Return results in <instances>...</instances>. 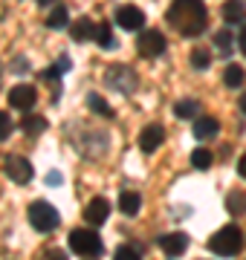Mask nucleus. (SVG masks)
<instances>
[{
	"instance_id": "obj_34",
	"label": "nucleus",
	"mask_w": 246,
	"mask_h": 260,
	"mask_svg": "<svg viewBox=\"0 0 246 260\" xmlns=\"http://www.w3.org/2000/svg\"><path fill=\"white\" fill-rule=\"evenodd\" d=\"M58 0H38V6H55Z\"/></svg>"
},
{
	"instance_id": "obj_31",
	"label": "nucleus",
	"mask_w": 246,
	"mask_h": 260,
	"mask_svg": "<svg viewBox=\"0 0 246 260\" xmlns=\"http://www.w3.org/2000/svg\"><path fill=\"white\" fill-rule=\"evenodd\" d=\"M55 67L61 70V73H67V70H70V58H58V61H55Z\"/></svg>"
},
{
	"instance_id": "obj_16",
	"label": "nucleus",
	"mask_w": 246,
	"mask_h": 260,
	"mask_svg": "<svg viewBox=\"0 0 246 260\" xmlns=\"http://www.w3.org/2000/svg\"><path fill=\"white\" fill-rule=\"evenodd\" d=\"M223 20H226V23H243L246 6L240 0H226V3H223Z\"/></svg>"
},
{
	"instance_id": "obj_9",
	"label": "nucleus",
	"mask_w": 246,
	"mask_h": 260,
	"mask_svg": "<svg viewBox=\"0 0 246 260\" xmlns=\"http://www.w3.org/2000/svg\"><path fill=\"white\" fill-rule=\"evenodd\" d=\"M116 23L122 29H128V32H136V29H142L145 26V12L139 9V6H119L116 9Z\"/></svg>"
},
{
	"instance_id": "obj_28",
	"label": "nucleus",
	"mask_w": 246,
	"mask_h": 260,
	"mask_svg": "<svg viewBox=\"0 0 246 260\" xmlns=\"http://www.w3.org/2000/svg\"><path fill=\"white\" fill-rule=\"evenodd\" d=\"M9 133H12V119H9V113L0 110V142L9 139Z\"/></svg>"
},
{
	"instance_id": "obj_33",
	"label": "nucleus",
	"mask_w": 246,
	"mask_h": 260,
	"mask_svg": "<svg viewBox=\"0 0 246 260\" xmlns=\"http://www.w3.org/2000/svg\"><path fill=\"white\" fill-rule=\"evenodd\" d=\"M47 182H49V185H58V182H61V177H58V174H49Z\"/></svg>"
},
{
	"instance_id": "obj_4",
	"label": "nucleus",
	"mask_w": 246,
	"mask_h": 260,
	"mask_svg": "<svg viewBox=\"0 0 246 260\" xmlns=\"http://www.w3.org/2000/svg\"><path fill=\"white\" fill-rule=\"evenodd\" d=\"M70 249L81 257H99L102 254V237L93 229H73L70 232Z\"/></svg>"
},
{
	"instance_id": "obj_29",
	"label": "nucleus",
	"mask_w": 246,
	"mask_h": 260,
	"mask_svg": "<svg viewBox=\"0 0 246 260\" xmlns=\"http://www.w3.org/2000/svg\"><path fill=\"white\" fill-rule=\"evenodd\" d=\"M41 260H70V257H67V251H64V249H49Z\"/></svg>"
},
{
	"instance_id": "obj_18",
	"label": "nucleus",
	"mask_w": 246,
	"mask_h": 260,
	"mask_svg": "<svg viewBox=\"0 0 246 260\" xmlns=\"http://www.w3.org/2000/svg\"><path fill=\"white\" fill-rule=\"evenodd\" d=\"M226 211L232 217H243L246 214V191H232V194H226Z\"/></svg>"
},
{
	"instance_id": "obj_11",
	"label": "nucleus",
	"mask_w": 246,
	"mask_h": 260,
	"mask_svg": "<svg viewBox=\"0 0 246 260\" xmlns=\"http://www.w3.org/2000/svg\"><path fill=\"white\" fill-rule=\"evenodd\" d=\"M84 217H87L90 225H102L104 220L110 217V203H107L104 197H93V200L87 203V208H84Z\"/></svg>"
},
{
	"instance_id": "obj_1",
	"label": "nucleus",
	"mask_w": 246,
	"mask_h": 260,
	"mask_svg": "<svg viewBox=\"0 0 246 260\" xmlns=\"http://www.w3.org/2000/svg\"><path fill=\"white\" fill-rule=\"evenodd\" d=\"M168 26H174L180 35L186 38H197L203 35V29L208 23V12L203 0H174L168 6Z\"/></svg>"
},
{
	"instance_id": "obj_6",
	"label": "nucleus",
	"mask_w": 246,
	"mask_h": 260,
	"mask_svg": "<svg viewBox=\"0 0 246 260\" xmlns=\"http://www.w3.org/2000/svg\"><path fill=\"white\" fill-rule=\"evenodd\" d=\"M136 49H139V55H145V58L162 55V52H165V35L157 32V29H145V32H139V38H136Z\"/></svg>"
},
{
	"instance_id": "obj_32",
	"label": "nucleus",
	"mask_w": 246,
	"mask_h": 260,
	"mask_svg": "<svg viewBox=\"0 0 246 260\" xmlns=\"http://www.w3.org/2000/svg\"><path fill=\"white\" fill-rule=\"evenodd\" d=\"M237 47H240V52L246 55V29L240 32V38H237Z\"/></svg>"
},
{
	"instance_id": "obj_25",
	"label": "nucleus",
	"mask_w": 246,
	"mask_h": 260,
	"mask_svg": "<svg viewBox=\"0 0 246 260\" xmlns=\"http://www.w3.org/2000/svg\"><path fill=\"white\" fill-rule=\"evenodd\" d=\"M208 64H211V55H208V49H191V67L194 70H208Z\"/></svg>"
},
{
	"instance_id": "obj_7",
	"label": "nucleus",
	"mask_w": 246,
	"mask_h": 260,
	"mask_svg": "<svg viewBox=\"0 0 246 260\" xmlns=\"http://www.w3.org/2000/svg\"><path fill=\"white\" fill-rule=\"evenodd\" d=\"M104 81L110 84L113 90H119V93H131L133 87H136V73L128 70V67H110L104 73Z\"/></svg>"
},
{
	"instance_id": "obj_30",
	"label": "nucleus",
	"mask_w": 246,
	"mask_h": 260,
	"mask_svg": "<svg viewBox=\"0 0 246 260\" xmlns=\"http://www.w3.org/2000/svg\"><path fill=\"white\" fill-rule=\"evenodd\" d=\"M237 174H240V177L246 179V153H243L240 159H237Z\"/></svg>"
},
{
	"instance_id": "obj_24",
	"label": "nucleus",
	"mask_w": 246,
	"mask_h": 260,
	"mask_svg": "<svg viewBox=\"0 0 246 260\" xmlns=\"http://www.w3.org/2000/svg\"><path fill=\"white\" fill-rule=\"evenodd\" d=\"M211 162H214V156H211V150L208 148H197L194 153H191V165L197 168V171H206Z\"/></svg>"
},
{
	"instance_id": "obj_21",
	"label": "nucleus",
	"mask_w": 246,
	"mask_h": 260,
	"mask_svg": "<svg viewBox=\"0 0 246 260\" xmlns=\"http://www.w3.org/2000/svg\"><path fill=\"white\" fill-rule=\"evenodd\" d=\"M243 78H246V73H243V67L240 64H229L226 70H223V84L232 87V90H237V87L243 84Z\"/></svg>"
},
{
	"instance_id": "obj_22",
	"label": "nucleus",
	"mask_w": 246,
	"mask_h": 260,
	"mask_svg": "<svg viewBox=\"0 0 246 260\" xmlns=\"http://www.w3.org/2000/svg\"><path fill=\"white\" fill-rule=\"evenodd\" d=\"M96 44L102 49H116V38H113L110 23H99V29H96Z\"/></svg>"
},
{
	"instance_id": "obj_5",
	"label": "nucleus",
	"mask_w": 246,
	"mask_h": 260,
	"mask_svg": "<svg viewBox=\"0 0 246 260\" xmlns=\"http://www.w3.org/2000/svg\"><path fill=\"white\" fill-rule=\"evenodd\" d=\"M3 171H6V177H9L12 182H18V185H26V182H32V177H35V171H32V165H29V159L18 156V153L6 156Z\"/></svg>"
},
{
	"instance_id": "obj_2",
	"label": "nucleus",
	"mask_w": 246,
	"mask_h": 260,
	"mask_svg": "<svg viewBox=\"0 0 246 260\" xmlns=\"http://www.w3.org/2000/svg\"><path fill=\"white\" fill-rule=\"evenodd\" d=\"M208 249L214 251V254H220V257H235L237 251L243 249V232L237 225H223L220 232L211 234Z\"/></svg>"
},
{
	"instance_id": "obj_35",
	"label": "nucleus",
	"mask_w": 246,
	"mask_h": 260,
	"mask_svg": "<svg viewBox=\"0 0 246 260\" xmlns=\"http://www.w3.org/2000/svg\"><path fill=\"white\" fill-rule=\"evenodd\" d=\"M240 110H243V113H246V93H243V95H240Z\"/></svg>"
},
{
	"instance_id": "obj_3",
	"label": "nucleus",
	"mask_w": 246,
	"mask_h": 260,
	"mask_svg": "<svg viewBox=\"0 0 246 260\" xmlns=\"http://www.w3.org/2000/svg\"><path fill=\"white\" fill-rule=\"evenodd\" d=\"M29 223H32L35 232L49 234V232H55V229H58L61 217H58V211L47 203V200H35V203L29 205Z\"/></svg>"
},
{
	"instance_id": "obj_13",
	"label": "nucleus",
	"mask_w": 246,
	"mask_h": 260,
	"mask_svg": "<svg viewBox=\"0 0 246 260\" xmlns=\"http://www.w3.org/2000/svg\"><path fill=\"white\" fill-rule=\"evenodd\" d=\"M96 23L87 15H81L78 20H73V26H70V35H73V41H78V44H84V41H96Z\"/></svg>"
},
{
	"instance_id": "obj_12",
	"label": "nucleus",
	"mask_w": 246,
	"mask_h": 260,
	"mask_svg": "<svg viewBox=\"0 0 246 260\" xmlns=\"http://www.w3.org/2000/svg\"><path fill=\"white\" fill-rule=\"evenodd\" d=\"M162 142H165V130H162V124H148V127L139 133V148H142L145 153H153Z\"/></svg>"
},
{
	"instance_id": "obj_15",
	"label": "nucleus",
	"mask_w": 246,
	"mask_h": 260,
	"mask_svg": "<svg viewBox=\"0 0 246 260\" xmlns=\"http://www.w3.org/2000/svg\"><path fill=\"white\" fill-rule=\"evenodd\" d=\"M119 208H122V214H128V217H136L139 208H142V194H136V191H122V194H119Z\"/></svg>"
},
{
	"instance_id": "obj_20",
	"label": "nucleus",
	"mask_w": 246,
	"mask_h": 260,
	"mask_svg": "<svg viewBox=\"0 0 246 260\" xmlns=\"http://www.w3.org/2000/svg\"><path fill=\"white\" fill-rule=\"evenodd\" d=\"M67 23H70V12H67L61 3H55V6L49 9V15H47V26L49 29H64Z\"/></svg>"
},
{
	"instance_id": "obj_8",
	"label": "nucleus",
	"mask_w": 246,
	"mask_h": 260,
	"mask_svg": "<svg viewBox=\"0 0 246 260\" xmlns=\"http://www.w3.org/2000/svg\"><path fill=\"white\" fill-rule=\"evenodd\" d=\"M35 102H38V90H35L32 84H18V87L9 90V104L20 113H29Z\"/></svg>"
},
{
	"instance_id": "obj_17",
	"label": "nucleus",
	"mask_w": 246,
	"mask_h": 260,
	"mask_svg": "<svg viewBox=\"0 0 246 260\" xmlns=\"http://www.w3.org/2000/svg\"><path fill=\"white\" fill-rule=\"evenodd\" d=\"M174 116L177 119H197L200 116V102L197 99H182L174 104Z\"/></svg>"
},
{
	"instance_id": "obj_10",
	"label": "nucleus",
	"mask_w": 246,
	"mask_h": 260,
	"mask_svg": "<svg viewBox=\"0 0 246 260\" xmlns=\"http://www.w3.org/2000/svg\"><path fill=\"white\" fill-rule=\"evenodd\" d=\"M160 249L168 254V257H180L182 251L189 249V234L182 232H171L165 237H160Z\"/></svg>"
},
{
	"instance_id": "obj_14",
	"label": "nucleus",
	"mask_w": 246,
	"mask_h": 260,
	"mask_svg": "<svg viewBox=\"0 0 246 260\" xmlns=\"http://www.w3.org/2000/svg\"><path fill=\"white\" fill-rule=\"evenodd\" d=\"M191 133H194V139H200V142H206V139H214L220 133V124H218V119H211V116H203V119H194V127H191Z\"/></svg>"
},
{
	"instance_id": "obj_27",
	"label": "nucleus",
	"mask_w": 246,
	"mask_h": 260,
	"mask_svg": "<svg viewBox=\"0 0 246 260\" xmlns=\"http://www.w3.org/2000/svg\"><path fill=\"white\" fill-rule=\"evenodd\" d=\"M113 260H142V257H139V251H133L131 246H119L116 254H113Z\"/></svg>"
},
{
	"instance_id": "obj_23",
	"label": "nucleus",
	"mask_w": 246,
	"mask_h": 260,
	"mask_svg": "<svg viewBox=\"0 0 246 260\" xmlns=\"http://www.w3.org/2000/svg\"><path fill=\"white\" fill-rule=\"evenodd\" d=\"M87 104H90V110H93V113H99V116H104V119H113V107L104 102L99 93H90V95H87Z\"/></svg>"
},
{
	"instance_id": "obj_19",
	"label": "nucleus",
	"mask_w": 246,
	"mask_h": 260,
	"mask_svg": "<svg viewBox=\"0 0 246 260\" xmlns=\"http://www.w3.org/2000/svg\"><path fill=\"white\" fill-rule=\"evenodd\" d=\"M20 130H23L26 136H41V133L47 130V119H44V116H23Z\"/></svg>"
},
{
	"instance_id": "obj_26",
	"label": "nucleus",
	"mask_w": 246,
	"mask_h": 260,
	"mask_svg": "<svg viewBox=\"0 0 246 260\" xmlns=\"http://www.w3.org/2000/svg\"><path fill=\"white\" fill-rule=\"evenodd\" d=\"M214 44L223 49V55H229V52H232V44H235V38H232V32L220 29V32H214Z\"/></svg>"
}]
</instances>
